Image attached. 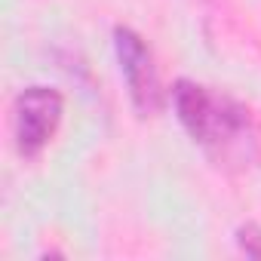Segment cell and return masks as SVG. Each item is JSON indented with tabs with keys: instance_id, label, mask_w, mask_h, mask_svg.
<instances>
[{
	"instance_id": "obj_1",
	"label": "cell",
	"mask_w": 261,
	"mask_h": 261,
	"mask_svg": "<svg viewBox=\"0 0 261 261\" xmlns=\"http://www.w3.org/2000/svg\"><path fill=\"white\" fill-rule=\"evenodd\" d=\"M172 108L194 145L224 172H246L261 160V139L252 111L197 80H175Z\"/></svg>"
},
{
	"instance_id": "obj_2",
	"label": "cell",
	"mask_w": 261,
	"mask_h": 261,
	"mask_svg": "<svg viewBox=\"0 0 261 261\" xmlns=\"http://www.w3.org/2000/svg\"><path fill=\"white\" fill-rule=\"evenodd\" d=\"M65 114V98L53 86H25L13 101V139L16 151L25 160L43 154V148L59 133V123Z\"/></svg>"
},
{
	"instance_id": "obj_3",
	"label": "cell",
	"mask_w": 261,
	"mask_h": 261,
	"mask_svg": "<svg viewBox=\"0 0 261 261\" xmlns=\"http://www.w3.org/2000/svg\"><path fill=\"white\" fill-rule=\"evenodd\" d=\"M114 53H117V65L123 74V83L129 89V101L133 111L148 120L163 108V83H160V71L154 65V53L145 43V37L126 25L114 28Z\"/></svg>"
},
{
	"instance_id": "obj_4",
	"label": "cell",
	"mask_w": 261,
	"mask_h": 261,
	"mask_svg": "<svg viewBox=\"0 0 261 261\" xmlns=\"http://www.w3.org/2000/svg\"><path fill=\"white\" fill-rule=\"evenodd\" d=\"M233 240H237V246H240V252H243L246 258H258V261H261V227H258L255 221L240 224L237 233H233Z\"/></svg>"
}]
</instances>
